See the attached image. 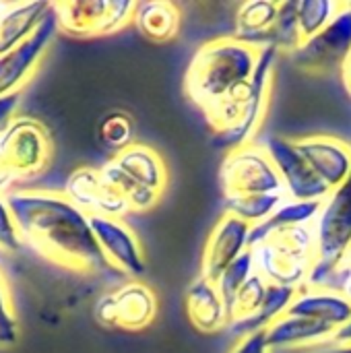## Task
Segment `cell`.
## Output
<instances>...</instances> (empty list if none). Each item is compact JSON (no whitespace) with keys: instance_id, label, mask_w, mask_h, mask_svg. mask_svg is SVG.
I'll return each mask as SVG.
<instances>
[{"instance_id":"6da1fadb","label":"cell","mask_w":351,"mask_h":353,"mask_svg":"<svg viewBox=\"0 0 351 353\" xmlns=\"http://www.w3.org/2000/svg\"><path fill=\"white\" fill-rule=\"evenodd\" d=\"M4 199L21 242L43 259L77 273H99L110 267L95 242L89 215L62 192L12 190Z\"/></svg>"},{"instance_id":"7a4b0ae2","label":"cell","mask_w":351,"mask_h":353,"mask_svg":"<svg viewBox=\"0 0 351 353\" xmlns=\"http://www.w3.org/2000/svg\"><path fill=\"white\" fill-rule=\"evenodd\" d=\"M279 54L281 52L275 46L263 48L252 79L238 85L203 112L207 124L215 134L213 145L232 151L252 143L269 108L273 74Z\"/></svg>"},{"instance_id":"3957f363","label":"cell","mask_w":351,"mask_h":353,"mask_svg":"<svg viewBox=\"0 0 351 353\" xmlns=\"http://www.w3.org/2000/svg\"><path fill=\"white\" fill-rule=\"evenodd\" d=\"M259 60L261 50L234 35L209 39L197 48L188 62L184 91L188 99L205 112L232 89L250 81Z\"/></svg>"},{"instance_id":"277c9868","label":"cell","mask_w":351,"mask_h":353,"mask_svg":"<svg viewBox=\"0 0 351 353\" xmlns=\"http://www.w3.org/2000/svg\"><path fill=\"white\" fill-rule=\"evenodd\" d=\"M317 263L304 288L341 292L348 283V269H341L351 246V176L323 201L314 219Z\"/></svg>"},{"instance_id":"5b68a950","label":"cell","mask_w":351,"mask_h":353,"mask_svg":"<svg viewBox=\"0 0 351 353\" xmlns=\"http://www.w3.org/2000/svg\"><path fill=\"white\" fill-rule=\"evenodd\" d=\"M250 252L254 259V273L269 285L300 290L306 285L310 269L317 263L314 225L277 230L254 244Z\"/></svg>"},{"instance_id":"8992f818","label":"cell","mask_w":351,"mask_h":353,"mask_svg":"<svg viewBox=\"0 0 351 353\" xmlns=\"http://www.w3.org/2000/svg\"><path fill=\"white\" fill-rule=\"evenodd\" d=\"M52 155L48 128L33 120L17 116L0 132V196L10 194L17 182L39 174Z\"/></svg>"},{"instance_id":"52a82bcc","label":"cell","mask_w":351,"mask_h":353,"mask_svg":"<svg viewBox=\"0 0 351 353\" xmlns=\"http://www.w3.org/2000/svg\"><path fill=\"white\" fill-rule=\"evenodd\" d=\"M223 199L250 194H285L275 163L263 145H244L225 153L219 168Z\"/></svg>"},{"instance_id":"ba28073f","label":"cell","mask_w":351,"mask_h":353,"mask_svg":"<svg viewBox=\"0 0 351 353\" xmlns=\"http://www.w3.org/2000/svg\"><path fill=\"white\" fill-rule=\"evenodd\" d=\"M132 0H70L52 2L58 31L72 37L112 35L132 23Z\"/></svg>"},{"instance_id":"9c48e42d","label":"cell","mask_w":351,"mask_h":353,"mask_svg":"<svg viewBox=\"0 0 351 353\" xmlns=\"http://www.w3.org/2000/svg\"><path fill=\"white\" fill-rule=\"evenodd\" d=\"M157 296L143 281H128L112 294H103L95 306L93 316L103 329L145 331L157 316Z\"/></svg>"},{"instance_id":"30bf717a","label":"cell","mask_w":351,"mask_h":353,"mask_svg":"<svg viewBox=\"0 0 351 353\" xmlns=\"http://www.w3.org/2000/svg\"><path fill=\"white\" fill-rule=\"evenodd\" d=\"M351 54V2H343L337 17L312 39L304 41L288 58L290 62L310 74L339 72Z\"/></svg>"},{"instance_id":"8fae6325","label":"cell","mask_w":351,"mask_h":353,"mask_svg":"<svg viewBox=\"0 0 351 353\" xmlns=\"http://www.w3.org/2000/svg\"><path fill=\"white\" fill-rule=\"evenodd\" d=\"M89 225L103 259L108 261L112 269L132 279H139L145 275L147 271L145 252H143L139 236L132 232L130 225H126L122 219L101 217V215L89 217Z\"/></svg>"},{"instance_id":"7c38bea8","label":"cell","mask_w":351,"mask_h":353,"mask_svg":"<svg viewBox=\"0 0 351 353\" xmlns=\"http://www.w3.org/2000/svg\"><path fill=\"white\" fill-rule=\"evenodd\" d=\"M263 147L279 172L288 201H325L331 194V190L312 174V170L300 157L294 147V139L273 134L267 137Z\"/></svg>"},{"instance_id":"4fadbf2b","label":"cell","mask_w":351,"mask_h":353,"mask_svg":"<svg viewBox=\"0 0 351 353\" xmlns=\"http://www.w3.org/2000/svg\"><path fill=\"white\" fill-rule=\"evenodd\" d=\"M58 33V23L54 10L41 21V25L33 31V35L23 41L12 52L0 56V97L21 91L23 85L33 77L37 64L41 62L46 50Z\"/></svg>"},{"instance_id":"5bb4252c","label":"cell","mask_w":351,"mask_h":353,"mask_svg":"<svg viewBox=\"0 0 351 353\" xmlns=\"http://www.w3.org/2000/svg\"><path fill=\"white\" fill-rule=\"evenodd\" d=\"M294 147L312 174L329 188H339L351 176V145L329 134L294 139Z\"/></svg>"},{"instance_id":"9a60e30c","label":"cell","mask_w":351,"mask_h":353,"mask_svg":"<svg viewBox=\"0 0 351 353\" xmlns=\"http://www.w3.org/2000/svg\"><path fill=\"white\" fill-rule=\"evenodd\" d=\"M62 194L79 207L85 215H101V217H116L122 219L130 213L126 201L112 190L99 176V170L93 168H79L74 170L62 188Z\"/></svg>"},{"instance_id":"2e32d148","label":"cell","mask_w":351,"mask_h":353,"mask_svg":"<svg viewBox=\"0 0 351 353\" xmlns=\"http://www.w3.org/2000/svg\"><path fill=\"white\" fill-rule=\"evenodd\" d=\"M250 230L252 228L236 215L223 213L203 248L201 275L209 281H217L221 273L248 250Z\"/></svg>"},{"instance_id":"e0dca14e","label":"cell","mask_w":351,"mask_h":353,"mask_svg":"<svg viewBox=\"0 0 351 353\" xmlns=\"http://www.w3.org/2000/svg\"><path fill=\"white\" fill-rule=\"evenodd\" d=\"M285 314L317 321L337 331L351 319V300L341 292L300 288Z\"/></svg>"},{"instance_id":"ac0fdd59","label":"cell","mask_w":351,"mask_h":353,"mask_svg":"<svg viewBox=\"0 0 351 353\" xmlns=\"http://www.w3.org/2000/svg\"><path fill=\"white\" fill-rule=\"evenodd\" d=\"M333 335L335 329L329 325L283 314L265 331V341L271 352H296L321 345Z\"/></svg>"},{"instance_id":"d6986e66","label":"cell","mask_w":351,"mask_h":353,"mask_svg":"<svg viewBox=\"0 0 351 353\" xmlns=\"http://www.w3.org/2000/svg\"><path fill=\"white\" fill-rule=\"evenodd\" d=\"M184 304H186L188 323L197 331L217 333L221 329H228V325H230L228 308L219 296L215 281H209L203 275H199L186 290Z\"/></svg>"},{"instance_id":"ffe728a7","label":"cell","mask_w":351,"mask_h":353,"mask_svg":"<svg viewBox=\"0 0 351 353\" xmlns=\"http://www.w3.org/2000/svg\"><path fill=\"white\" fill-rule=\"evenodd\" d=\"M52 10V2H6L0 21V56L12 52L23 41H27L41 21Z\"/></svg>"},{"instance_id":"44dd1931","label":"cell","mask_w":351,"mask_h":353,"mask_svg":"<svg viewBox=\"0 0 351 353\" xmlns=\"http://www.w3.org/2000/svg\"><path fill=\"white\" fill-rule=\"evenodd\" d=\"M112 161L141 186L157 192L159 196L163 194V190L168 186V168L155 149H151L147 145L132 143L124 151L116 153L112 157Z\"/></svg>"},{"instance_id":"7402d4cb","label":"cell","mask_w":351,"mask_h":353,"mask_svg":"<svg viewBox=\"0 0 351 353\" xmlns=\"http://www.w3.org/2000/svg\"><path fill=\"white\" fill-rule=\"evenodd\" d=\"M279 12L277 0H248L236 8L234 37L263 50L271 46V31Z\"/></svg>"},{"instance_id":"603a6c76","label":"cell","mask_w":351,"mask_h":353,"mask_svg":"<svg viewBox=\"0 0 351 353\" xmlns=\"http://www.w3.org/2000/svg\"><path fill=\"white\" fill-rule=\"evenodd\" d=\"M182 23L180 8L168 0H149L137 2L132 12V25L137 31L157 43L170 41L178 35Z\"/></svg>"},{"instance_id":"cb8c5ba5","label":"cell","mask_w":351,"mask_h":353,"mask_svg":"<svg viewBox=\"0 0 351 353\" xmlns=\"http://www.w3.org/2000/svg\"><path fill=\"white\" fill-rule=\"evenodd\" d=\"M323 207V201H285L265 223L254 225L250 230V240H248V250L265 240L269 234L285 228H300V225H310L319 217V211Z\"/></svg>"},{"instance_id":"d4e9b609","label":"cell","mask_w":351,"mask_h":353,"mask_svg":"<svg viewBox=\"0 0 351 353\" xmlns=\"http://www.w3.org/2000/svg\"><path fill=\"white\" fill-rule=\"evenodd\" d=\"M298 290L294 288H283V285H269L267 290V296H265V302L263 306L259 308V312L242 323H234V325H228V329L240 339V337H246V335H252V333H261V331H267L277 319H281L288 308L292 306L294 298H296Z\"/></svg>"},{"instance_id":"484cf974","label":"cell","mask_w":351,"mask_h":353,"mask_svg":"<svg viewBox=\"0 0 351 353\" xmlns=\"http://www.w3.org/2000/svg\"><path fill=\"white\" fill-rule=\"evenodd\" d=\"M99 176L101 180L112 188L116 190L124 201L126 205L130 207V213H145V211H151L157 203H159V194L141 186L139 182H134L130 176H126L112 159L108 163H103L99 168Z\"/></svg>"},{"instance_id":"4316f807","label":"cell","mask_w":351,"mask_h":353,"mask_svg":"<svg viewBox=\"0 0 351 353\" xmlns=\"http://www.w3.org/2000/svg\"><path fill=\"white\" fill-rule=\"evenodd\" d=\"M285 194H250V196H234L223 199V213L236 215L250 228L265 223L283 203Z\"/></svg>"},{"instance_id":"83f0119b","label":"cell","mask_w":351,"mask_h":353,"mask_svg":"<svg viewBox=\"0 0 351 353\" xmlns=\"http://www.w3.org/2000/svg\"><path fill=\"white\" fill-rule=\"evenodd\" d=\"M343 8L339 0H298V31L302 43L319 35Z\"/></svg>"},{"instance_id":"f1b7e54d","label":"cell","mask_w":351,"mask_h":353,"mask_svg":"<svg viewBox=\"0 0 351 353\" xmlns=\"http://www.w3.org/2000/svg\"><path fill=\"white\" fill-rule=\"evenodd\" d=\"M271 46L288 56L302 46L298 31V0H279V12L271 31Z\"/></svg>"},{"instance_id":"f546056e","label":"cell","mask_w":351,"mask_h":353,"mask_svg":"<svg viewBox=\"0 0 351 353\" xmlns=\"http://www.w3.org/2000/svg\"><path fill=\"white\" fill-rule=\"evenodd\" d=\"M267 290H269V283L259 275L254 273L244 285L242 290L236 294V300L228 312V319H230V325L234 323H242L250 316H254L259 312V308L263 306L265 302V296H267Z\"/></svg>"},{"instance_id":"4dcf8cb0","label":"cell","mask_w":351,"mask_h":353,"mask_svg":"<svg viewBox=\"0 0 351 353\" xmlns=\"http://www.w3.org/2000/svg\"><path fill=\"white\" fill-rule=\"evenodd\" d=\"M254 275V259H252V252L246 250L240 259H236L223 273L221 277L215 281L217 290H219V296L230 312L234 300H236V294L242 290V285Z\"/></svg>"},{"instance_id":"1f68e13d","label":"cell","mask_w":351,"mask_h":353,"mask_svg":"<svg viewBox=\"0 0 351 353\" xmlns=\"http://www.w3.org/2000/svg\"><path fill=\"white\" fill-rule=\"evenodd\" d=\"M99 139L101 143L116 153L124 151L132 145L134 139V122L124 112H112L99 122Z\"/></svg>"},{"instance_id":"d6a6232c","label":"cell","mask_w":351,"mask_h":353,"mask_svg":"<svg viewBox=\"0 0 351 353\" xmlns=\"http://www.w3.org/2000/svg\"><path fill=\"white\" fill-rule=\"evenodd\" d=\"M17 339H19V325H17V316L12 312L10 292H8L4 277L0 275V345L2 347L14 345Z\"/></svg>"},{"instance_id":"836d02e7","label":"cell","mask_w":351,"mask_h":353,"mask_svg":"<svg viewBox=\"0 0 351 353\" xmlns=\"http://www.w3.org/2000/svg\"><path fill=\"white\" fill-rule=\"evenodd\" d=\"M21 238L17 232V225L12 221L10 209L6 205V199L0 196V250L4 252H17L21 248Z\"/></svg>"},{"instance_id":"e575fe53","label":"cell","mask_w":351,"mask_h":353,"mask_svg":"<svg viewBox=\"0 0 351 353\" xmlns=\"http://www.w3.org/2000/svg\"><path fill=\"white\" fill-rule=\"evenodd\" d=\"M230 353H271L265 341V331L261 333H252L246 337H240L236 341V345L230 350Z\"/></svg>"},{"instance_id":"d590c367","label":"cell","mask_w":351,"mask_h":353,"mask_svg":"<svg viewBox=\"0 0 351 353\" xmlns=\"http://www.w3.org/2000/svg\"><path fill=\"white\" fill-rule=\"evenodd\" d=\"M19 105H21V91L0 97V132L17 118Z\"/></svg>"},{"instance_id":"8d00e7d4","label":"cell","mask_w":351,"mask_h":353,"mask_svg":"<svg viewBox=\"0 0 351 353\" xmlns=\"http://www.w3.org/2000/svg\"><path fill=\"white\" fill-rule=\"evenodd\" d=\"M271 353H351V345H337L333 343L331 339L321 343V345H314V347H308V350H296V352H271Z\"/></svg>"},{"instance_id":"74e56055","label":"cell","mask_w":351,"mask_h":353,"mask_svg":"<svg viewBox=\"0 0 351 353\" xmlns=\"http://www.w3.org/2000/svg\"><path fill=\"white\" fill-rule=\"evenodd\" d=\"M331 341L337 343V345H351V319L343 327H339L335 331V335L331 337Z\"/></svg>"},{"instance_id":"f35d334b","label":"cell","mask_w":351,"mask_h":353,"mask_svg":"<svg viewBox=\"0 0 351 353\" xmlns=\"http://www.w3.org/2000/svg\"><path fill=\"white\" fill-rule=\"evenodd\" d=\"M339 77H341V83H343L348 95L351 97V54L348 56V60L343 62V66H341V70H339Z\"/></svg>"},{"instance_id":"ab89813d","label":"cell","mask_w":351,"mask_h":353,"mask_svg":"<svg viewBox=\"0 0 351 353\" xmlns=\"http://www.w3.org/2000/svg\"><path fill=\"white\" fill-rule=\"evenodd\" d=\"M341 269H348V271H351V246H350V250H348V256L343 259V265H341Z\"/></svg>"},{"instance_id":"60d3db41","label":"cell","mask_w":351,"mask_h":353,"mask_svg":"<svg viewBox=\"0 0 351 353\" xmlns=\"http://www.w3.org/2000/svg\"><path fill=\"white\" fill-rule=\"evenodd\" d=\"M343 294L348 296L351 300V271H350V275H348V283H345V290H343Z\"/></svg>"},{"instance_id":"b9f144b4","label":"cell","mask_w":351,"mask_h":353,"mask_svg":"<svg viewBox=\"0 0 351 353\" xmlns=\"http://www.w3.org/2000/svg\"><path fill=\"white\" fill-rule=\"evenodd\" d=\"M4 8H6V2H0V21H2V14H4Z\"/></svg>"}]
</instances>
